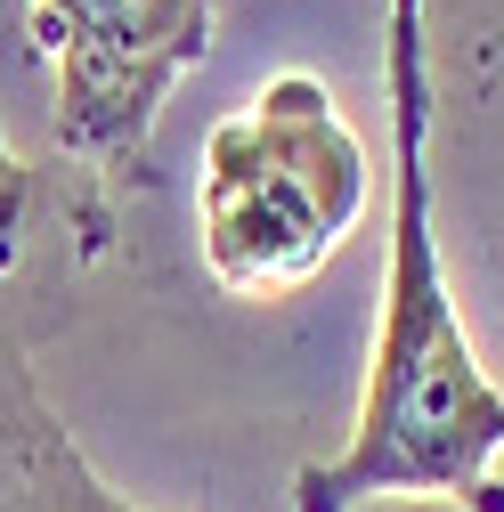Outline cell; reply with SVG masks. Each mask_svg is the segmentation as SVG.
Listing matches in <instances>:
<instances>
[{"instance_id": "6da1fadb", "label": "cell", "mask_w": 504, "mask_h": 512, "mask_svg": "<svg viewBox=\"0 0 504 512\" xmlns=\"http://www.w3.org/2000/svg\"><path fill=\"white\" fill-rule=\"evenodd\" d=\"M383 98H391V261H383V326L358 431L342 456L293 472V512H350L366 496H439L456 512H504V382L480 366L456 293L439 277L431 236V33L423 0H391L383 17Z\"/></svg>"}, {"instance_id": "7a4b0ae2", "label": "cell", "mask_w": 504, "mask_h": 512, "mask_svg": "<svg viewBox=\"0 0 504 512\" xmlns=\"http://www.w3.org/2000/svg\"><path fill=\"white\" fill-rule=\"evenodd\" d=\"M366 220V147L318 74H277L204 139V269L236 301L309 285Z\"/></svg>"}, {"instance_id": "3957f363", "label": "cell", "mask_w": 504, "mask_h": 512, "mask_svg": "<svg viewBox=\"0 0 504 512\" xmlns=\"http://www.w3.org/2000/svg\"><path fill=\"white\" fill-rule=\"evenodd\" d=\"M33 49L57 66V147L90 171L82 252H106L114 204L155 179V122L204 66L220 0H25Z\"/></svg>"}, {"instance_id": "277c9868", "label": "cell", "mask_w": 504, "mask_h": 512, "mask_svg": "<svg viewBox=\"0 0 504 512\" xmlns=\"http://www.w3.org/2000/svg\"><path fill=\"white\" fill-rule=\"evenodd\" d=\"M0 512H147L122 488H106L98 464L74 447V431L57 423L9 309H0ZM196 512H212V504H196Z\"/></svg>"}]
</instances>
